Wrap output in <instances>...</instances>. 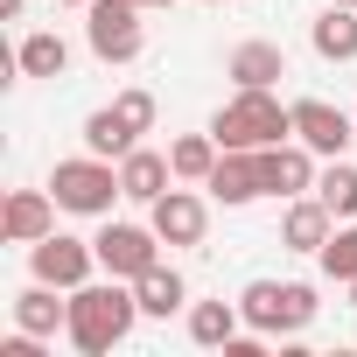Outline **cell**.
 Masks as SVG:
<instances>
[{"instance_id":"6da1fadb","label":"cell","mask_w":357,"mask_h":357,"mask_svg":"<svg viewBox=\"0 0 357 357\" xmlns=\"http://www.w3.org/2000/svg\"><path fill=\"white\" fill-rule=\"evenodd\" d=\"M133 322H140V294H133V280H119V273H105V280H84V287H70V343L84 350V357H105V350H119L126 336H133Z\"/></svg>"},{"instance_id":"7a4b0ae2","label":"cell","mask_w":357,"mask_h":357,"mask_svg":"<svg viewBox=\"0 0 357 357\" xmlns=\"http://www.w3.org/2000/svg\"><path fill=\"white\" fill-rule=\"evenodd\" d=\"M211 133L218 147H280L294 140V105H280L273 91H231L211 112Z\"/></svg>"},{"instance_id":"3957f363","label":"cell","mask_w":357,"mask_h":357,"mask_svg":"<svg viewBox=\"0 0 357 357\" xmlns=\"http://www.w3.org/2000/svg\"><path fill=\"white\" fill-rule=\"evenodd\" d=\"M50 197L70 211V218H112V204L126 197L119 190V161H105V154H70V161H56V175H50Z\"/></svg>"},{"instance_id":"277c9868","label":"cell","mask_w":357,"mask_h":357,"mask_svg":"<svg viewBox=\"0 0 357 357\" xmlns=\"http://www.w3.org/2000/svg\"><path fill=\"white\" fill-rule=\"evenodd\" d=\"M238 308H245V329H259V336H301L322 301L308 280H252L238 294Z\"/></svg>"},{"instance_id":"5b68a950","label":"cell","mask_w":357,"mask_h":357,"mask_svg":"<svg viewBox=\"0 0 357 357\" xmlns=\"http://www.w3.org/2000/svg\"><path fill=\"white\" fill-rule=\"evenodd\" d=\"M91 22H84V43H91V56L98 63H133L140 50H147V8L140 0H91L84 8Z\"/></svg>"},{"instance_id":"8992f818","label":"cell","mask_w":357,"mask_h":357,"mask_svg":"<svg viewBox=\"0 0 357 357\" xmlns=\"http://www.w3.org/2000/svg\"><path fill=\"white\" fill-rule=\"evenodd\" d=\"M98 273V245L91 238H70V231H50V238H36L29 245V280H50V287H84Z\"/></svg>"},{"instance_id":"52a82bcc","label":"cell","mask_w":357,"mask_h":357,"mask_svg":"<svg viewBox=\"0 0 357 357\" xmlns=\"http://www.w3.org/2000/svg\"><path fill=\"white\" fill-rule=\"evenodd\" d=\"M204 190H211V204H225V211H245V204L273 197V190H266V147H225Z\"/></svg>"},{"instance_id":"ba28073f","label":"cell","mask_w":357,"mask_h":357,"mask_svg":"<svg viewBox=\"0 0 357 357\" xmlns=\"http://www.w3.org/2000/svg\"><path fill=\"white\" fill-rule=\"evenodd\" d=\"M91 245H98V273H119V280H140V273L161 259V231H154V225H112V218H105V231H98Z\"/></svg>"},{"instance_id":"9c48e42d","label":"cell","mask_w":357,"mask_h":357,"mask_svg":"<svg viewBox=\"0 0 357 357\" xmlns=\"http://www.w3.org/2000/svg\"><path fill=\"white\" fill-rule=\"evenodd\" d=\"M294 140H301V147H315L322 161H336V154H350L357 119H350V112H336L329 98H294Z\"/></svg>"},{"instance_id":"30bf717a","label":"cell","mask_w":357,"mask_h":357,"mask_svg":"<svg viewBox=\"0 0 357 357\" xmlns=\"http://www.w3.org/2000/svg\"><path fill=\"white\" fill-rule=\"evenodd\" d=\"M197 190H204V183H197ZM197 190H168V197L147 204V225L161 231V245H204V231H211V204H204Z\"/></svg>"},{"instance_id":"8fae6325","label":"cell","mask_w":357,"mask_h":357,"mask_svg":"<svg viewBox=\"0 0 357 357\" xmlns=\"http://www.w3.org/2000/svg\"><path fill=\"white\" fill-rule=\"evenodd\" d=\"M56 197L50 190H8V204H0V238L8 245H36V238H50L56 231Z\"/></svg>"},{"instance_id":"7c38bea8","label":"cell","mask_w":357,"mask_h":357,"mask_svg":"<svg viewBox=\"0 0 357 357\" xmlns=\"http://www.w3.org/2000/svg\"><path fill=\"white\" fill-rule=\"evenodd\" d=\"M329 231H336V211H329L315 190H308V197H287V211H280V245H287V252H308V259H315Z\"/></svg>"},{"instance_id":"4fadbf2b","label":"cell","mask_w":357,"mask_h":357,"mask_svg":"<svg viewBox=\"0 0 357 357\" xmlns=\"http://www.w3.org/2000/svg\"><path fill=\"white\" fill-rule=\"evenodd\" d=\"M15 329H29V336H56V329H70V294L50 287V280H29V287L15 294Z\"/></svg>"},{"instance_id":"5bb4252c","label":"cell","mask_w":357,"mask_h":357,"mask_svg":"<svg viewBox=\"0 0 357 357\" xmlns=\"http://www.w3.org/2000/svg\"><path fill=\"white\" fill-rule=\"evenodd\" d=\"M315 161H322V154L301 147V140L266 147V190H273V197H308V190H315V175H322Z\"/></svg>"},{"instance_id":"9a60e30c","label":"cell","mask_w":357,"mask_h":357,"mask_svg":"<svg viewBox=\"0 0 357 357\" xmlns=\"http://www.w3.org/2000/svg\"><path fill=\"white\" fill-rule=\"evenodd\" d=\"M119 190H126V204H154V197H168V190H175V161L154 154V147H133V154L119 161Z\"/></svg>"},{"instance_id":"2e32d148","label":"cell","mask_w":357,"mask_h":357,"mask_svg":"<svg viewBox=\"0 0 357 357\" xmlns=\"http://www.w3.org/2000/svg\"><path fill=\"white\" fill-rule=\"evenodd\" d=\"M225 77H231L238 91H273V84L287 77V56H280V43H238L231 63H225Z\"/></svg>"},{"instance_id":"e0dca14e","label":"cell","mask_w":357,"mask_h":357,"mask_svg":"<svg viewBox=\"0 0 357 357\" xmlns=\"http://www.w3.org/2000/svg\"><path fill=\"white\" fill-rule=\"evenodd\" d=\"M308 43H315V56L322 63H357V8H329L308 22Z\"/></svg>"},{"instance_id":"ac0fdd59","label":"cell","mask_w":357,"mask_h":357,"mask_svg":"<svg viewBox=\"0 0 357 357\" xmlns=\"http://www.w3.org/2000/svg\"><path fill=\"white\" fill-rule=\"evenodd\" d=\"M183 322H190V343H197V350H225V343L245 329V308H238V301H190Z\"/></svg>"},{"instance_id":"d6986e66","label":"cell","mask_w":357,"mask_h":357,"mask_svg":"<svg viewBox=\"0 0 357 357\" xmlns=\"http://www.w3.org/2000/svg\"><path fill=\"white\" fill-rule=\"evenodd\" d=\"M133 294H140V315H154V322H168V315H183V308H190V280L175 273V266H161V259L133 280Z\"/></svg>"},{"instance_id":"ffe728a7","label":"cell","mask_w":357,"mask_h":357,"mask_svg":"<svg viewBox=\"0 0 357 357\" xmlns=\"http://www.w3.org/2000/svg\"><path fill=\"white\" fill-rule=\"evenodd\" d=\"M15 70H22V77H63V70H70V43H63L56 29H36V36H22Z\"/></svg>"},{"instance_id":"44dd1931","label":"cell","mask_w":357,"mask_h":357,"mask_svg":"<svg viewBox=\"0 0 357 357\" xmlns=\"http://www.w3.org/2000/svg\"><path fill=\"white\" fill-rule=\"evenodd\" d=\"M84 147H91V154H105V161H126V154L140 147V133L126 126V112H119V105H98V112L84 119Z\"/></svg>"},{"instance_id":"7402d4cb","label":"cell","mask_w":357,"mask_h":357,"mask_svg":"<svg viewBox=\"0 0 357 357\" xmlns=\"http://www.w3.org/2000/svg\"><path fill=\"white\" fill-rule=\"evenodd\" d=\"M218 133L204 126V133H183V140H175L168 147V161H175V183H211V168H218Z\"/></svg>"},{"instance_id":"603a6c76","label":"cell","mask_w":357,"mask_h":357,"mask_svg":"<svg viewBox=\"0 0 357 357\" xmlns=\"http://www.w3.org/2000/svg\"><path fill=\"white\" fill-rule=\"evenodd\" d=\"M315 266L336 280V287H350L357 280V218H343L329 238H322V252H315Z\"/></svg>"},{"instance_id":"cb8c5ba5","label":"cell","mask_w":357,"mask_h":357,"mask_svg":"<svg viewBox=\"0 0 357 357\" xmlns=\"http://www.w3.org/2000/svg\"><path fill=\"white\" fill-rule=\"evenodd\" d=\"M315 197L336 211V225H343V218H357V168H350L343 154H336V161H322V175H315Z\"/></svg>"},{"instance_id":"d4e9b609","label":"cell","mask_w":357,"mask_h":357,"mask_svg":"<svg viewBox=\"0 0 357 357\" xmlns=\"http://www.w3.org/2000/svg\"><path fill=\"white\" fill-rule=\"evenodd\" d=\"M112 105L126 112V126H133V133H154V112H161V105H154V91H140V84H133V91H119Z\"/></svg>"},{"instance_id":"484cf974","label":"cell","mask_w":357,"mask_h":357,"mask_svg":"<svg viewBox=\"0 0 357 357\" xmlns=\"http://www.w3.org/2000/svg\"><path fill=\"white\" fill-rule=\"evenodd\" d=\"M22 8H29V0H0V22H22Z\"/></svg>"},{"instance_id":"4316f807","label":"cell","mask_w":357,"mask_h":357,"mask_svg":"<svg viewBox=\"0 0 357 357\" xmlns=\"http://www.w3.org/2000/svg\"><path fill=\"white\" fill-rule=\"evenodd\" d=\"M56 8H91V0H56Z\"/></svg>"},{"instance_id":"83f0119b","label":"cell","mask_w":357,"mask_h":357,"mask_svg":"<svg viewBox=\"0 0 357 357\" xmlns=\"http://www.w3.org/2000/svg\"><path fill=\"white\" fill-rule=\"evenodd\" d=\"M140 8H175V0H140Z\"/></svg>"},{"instance_id":"f1b7e54d","label":"cell","mask_w":357,"mask_h":357,"mask_svg":"<svg viewBox=\"0 0 357 357\" xmlns=\"http://www.w3.org/2000/svg\"><path fill=\"white\" fill-rule=\"evenodd\" d=\"M204 8H231V0H204Z\"/></svg>"},{"instance_id":"f546056e","label":"cell","mask_w":357,"mask_h":357,"mask_svg":"<svg viewBox=\"0 0 357 357\" xmlns=\"http://www.w3.org/2000/svg\"><path fill=\"white\" fill-rule=\"evenodd\" d=\"M350 308H357V280H350Z\"/></svg>"},{"instance_id":"4dcf8cb0","label":"cell","mask_w":357,"mask_h":357,"mask_svg":"<svg viewBox=\"0 0 357 357\" xmlns=\"http://www.w3.org/2000/svg\"><path fill=\"white\" fill-rule=\"evenodd\" d=\"M336 8H357V0H336Z\"/></svg>"}]
</instances>
